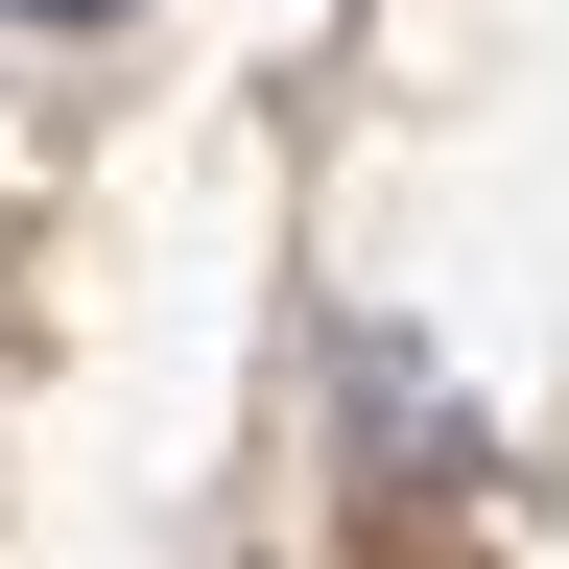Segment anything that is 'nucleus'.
Masks as SVG:
<instances>
[{
	"instance_id": "nucleus-1",
	"label": "nucleus",
	"mask_w": 569,
	"mask_h": 569,
	"mask_svg": "<svg viewBox=\"0 0 569 569\" xmlns=\"http://www.w3.org/2000/svg\"><path fill=\"white\" fill-rule=\"evenodd\" d=\"M24 24H119V0H24Z\"/></svg>"
}]
</instances>
